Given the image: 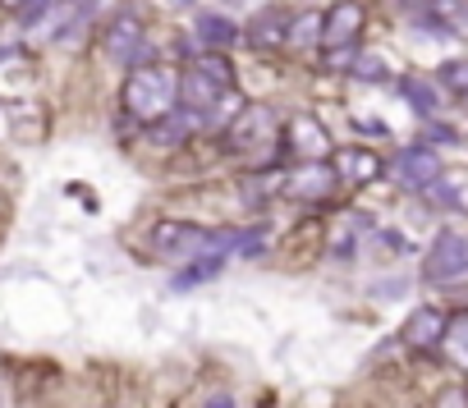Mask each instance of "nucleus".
<instances>
[{"instance_id":"nucleus-27","label":"nucleus","mask_w":468,"mask_h":408,"mask_svg":"<svg viewBox=\"0 0 468 408\" xmlns=\"http://www.w3.org/2000/svg\"><path fill=\"white\" fill-rule=\"evenodd\" d=\"M24 5H28V0H0V10H10V15H19Z\"/></svg>"},{"instance_id":"nucleus-5","label":"nucleus","mask_w":468,"mask_h":408,"mask_svg":"<svg viewBox=\"0 0 468 408\" xmlns=\"http://www.w3.org/2000/svg\"><path fill=\"white\" fill-rule=\"evenodd\" d=\"M225 138L234 152H253V147H267L276 138V115L267 106H244L239 115H234L225 124Z\"/></svg>"},{"instance_id":"nucleus-4","label":"nucleus","mask_w":468,"mask_h":408,"mask_svg":"<svg viewBox=\"0 0 468 408\" xmlns=\"http://www.w3.org/2000/svg\"><path fill=\"white\" fill-rule=\"evenodd\" d=\"M101 51H106V60H115V65H124V69L143 65V60L152 56L143 19H138L133 10H120V15L101 28Z\"/></svg>"},{"instance_id":"nucleus-1","label":"nucleus","mask_w":468,"mask_h":408,"mask_svg":"<svg viewBox=\"0 0 468 408\" xmlns=\"http://www.w3.org/2000/svg\"><path fill=\"white\" fill-rule=\"evenodd\" d=\"M120 101L138 124H156L161 115H170L179 106V74L165 69V65H152V60L133 65L124 88H120Z\"/></svg>"},{"instance_id":"nucleus-24","label":"nucleus","mask_w":468,"mask_h":408,"mask_svg":"<svg viewBox=\"0 0 468 408\" xmlns=\"http://www.w3.org/2000/svg\"><path fill=\"white\" fill-rule=\"evenodd\" d=\"M436 408H468V399H463V390H445Z\"/></svg>"},{"instance_id":"nucleus-26","label":"nucleus","mask_w":468,"mask_h":408,"mask_svg":"<svg viewBox=\"0 0 468 408\" xmlns=\"http://www.w3.org/2000/svg\"><path fill=\"white\" fill-rule=\"evenodd\" d=\"M161 5H165V10H193L197 0H161Z\"/></svg>"},{"instance_id":"nucleus-2","label":"nucleus","mask_w":468,"mask_h":408,"mask_svg":"<svg viewBox=\"0 0 468 408\" xmlns=\"http://www.w3.org/2000/svg\"><path fill=\"white\" fill-rule=\"evenodd\" d=\"M147 248H152L156 257H165V262H193V257L234 248V235H229V230L197 225V221H156V225L147 230Z\"/></svg>"},{"instance_id":"nucleus-15","label":"nucleus","mask_w":468,"mask_h":408,"mask_svg":"<svg viewBox=\"0 0 468 408\" xmlns=\"http://www.w3.org/2000/svg\"><path fill=\"white\" fill-rule=\"evenodd\" d=\"M399 97H404L422 120L441 115V106H445V101H441V88H436V83H427V78H418V74H404V78H399Z\"/></svg>"},{"instance_id":"nucleus-8","label":"nucleus","mask_w":468,"mask_h":408,"mask_svg":"<svg viewBox=\"0 0 468 408\" xmlns=\"http://www.w3.org/2000/svg\"><path fill=\"white\" fill-rule=\"evenodd\" d=\"M335 179H340V174H335L331 161H308V165L290 170V174L281 179V188H285L290 197H299V202H322V197H331Z\"/></svg>"},{"instance_id":"nucleus-25","label":"nucleus","mask_w":468,"mask_h":408,"mask_svg":"<svg viewBox=\"0 0 468 408\" xmlns=\"http://www.w3.org/2000/svg\"><path fill=\"white\" fill-rule=\"evenodd\" d=\"M354 124H358V129H367V133H386V124H381V120H354Z\"/></svg>"},{"instance_id":"nucleus-19","label":"nucleus","mask_w":468,"mask_h":408,"mask_svg":"<svg viewBox=\"0 0 468 408\" xmlns=\"http://www.w3.org/2000/svg\"><path fill=\"white\" fill-rule=\"evenodd\" d=\"M349 74H354L358 83H390V65H386V56H377V51H367V56H354Z\"/></svg>"},{"instance_id":"nucleus-9","label":"nucleus","mask_w":468,"mask_h":408,"mask_svg":"<svg viewBox=\"0 0 468 408\" xmlns=\"http://www.w3.org/2000/svg\"><path fill=\"white\" fill-rule=\"evenodd\" d=\"M285 142H290V152L299 161H331V133L313 115H294L285 124Z\"/></svg>"},{"instance_id":"nucleus-20","label":"nucleus","mask_w":468,"mask_h":408,"mask_svg":"<svg viewBox=\"0 0 468 408\" xmlns=\"http://www.w3.org/2000/svg\"><path fill=\"white\" fill-rule=\"evenodd\" d=\"M436 83H441L450 97H468V56L445 60V65H441V74H436Z\"/></svg>"},{"instance_id":"nucleus-10","label":"nucleus","mask_w":468,"mask_h":408,"mask_svg":"<svg viewBox=\"0 0 468 408\" xmlns=\"http://www.w3.org/2000/svg\"><path fill=\"white\" fill-rule=\"evenodd\" d=\"M220 92H225V83H216L211 74H202L197 65H188L184 74H179V106L184 110H193L202 124H207V110L220 101Z\"/></svg>"},{"instance_id":"nucleus-16","label":"nucleus","mask_w":468,"mask_h":408,"mask_svg":"<svg viewBox=\"0 0 468 408\" xmlns=\"http://www.w3.org/2000/svg\"><path fill=\"white\" fill-rule=\"evenodd\" d=\"M225 267V253H207V257H193V262H184L179 271H175V280H170V289L175 294H184V289H197V285H207L216 271Z\"/></svg>"},{"instance_id":"nucleus-29","label":"nucleus","mask_w":468,"mask_h":408,"mask_svg":"<svg viewBox=\"0 0 468 408\" xmlns=\"http://www.w3.org/2000/svg\"><path fill=\"white\" fill-rule=\"evenodd\" d=\"M463 101H468V97H463Z\"/></svg>"},{"instance_id":"nucleus-14","label":"nucleus","mask_w":468,"mask_h":408,"mask_svg":"<svg viewBox=\"0 0 468 408\" xmlns=\"http://www.w3.org/2000/svg\"><path fill=\"white\" fill-rule=\"evenodd\" d=\"M441 335H445V317H441L436 308L409 312V321H404V330H399V340H404L409 349H441Z\"/></svg>"},{"instance_id":"nucleus-22","label":"nucleus","mask_w":468,"mask_h":408,"mask_svg":"<svg viewBox=\"0 0 468 408\" xmlns=\"http://www.w3.org/2000/svg\"><path fill=\"white\" fill-rule=\"evenodd\" d=\"M422 133H427V142L431 147H450V142H459V133L441 120V115H431V120H422Z\"/></svg>"},{"instance_id":"nucleus-13","label":"nucleus","mask_w":468,"mask_h":408,"mask_svg":"<svg viewBox=\"0 0 468 408\" xmlns=\"http://www.w3.org/2000/svg\"><path fill=\"white\" fill-rule=\"evenodd\" d=\"M244 37H249V47H258V51H276V47L290 42V15H285V10H262V15L249 19Z\"/></svg>"},{"instance_id":"nucleus-7","label":"nucleus","mask_w":468,"mask_h":408,"mask_svg":"<svg viewBox=\"0 0 468 408\" xmlns=\"http://www.w3.org/2000/svg\"><path fill=\"white\" fill-rule=\"evenodd\" d=\"M363 5L358 0H335L331 10H322V51L326 47H358L363 33Z\"/></svg>"},{"instance_id":"nucleus-11","label":"nucleus","mask_w":468,"mask_h":408,"mask_svg":"<svg viewBox=\"0 0 468 408\" xmlns=\"http://www.w3.org/2000/svg\"><path fill=\"white\" fill-rule=\"evenodd\" d=\"M331 165L349 183H372V179L386 174V161L377 152H367V147H331Z\"/></svg>"},{"instance_id":"nucleus-6","label":"nucleus","mask_w":468,"mask_h":408,"mask_svg":"<svg viewBox=\"0 0 468 408\" xmlns=\"http://www.w3.org/2000/svg\"><path fill=\"white\" fill-rule=\"evenodd\" d=\"M436 174H441V156L431 152V142H413V147H404L390 161V179L404 183V188H413V193H422Z\"/></svg>"},{"instance_id":"nucleus-23","label":"nucleus","mask_w":468,"mask_h":408,"mask_svg":"<svg viewBox=\"0 0 468 408\" xmlns=\"http://www.w3.org/2000/svg\"><path fill=\"white\" fill-rule=\"evenodd\" d=\"M202 408H239V399H234L229 390H211V394L202 399Z\"/></svg>"},{"instance_id":"nucleus-12","label":"nucleus","mask_w":468,"mask_h":408,"mask_svg":"<svg viewBox=\"0 0 468 408\" xmlns=\"http://www.w3.org/2000/svg\"><path fill=\"white\" fill-rule=\"evenodd\" d=\"M239 37H244V28L234 24L229 15H220V10H207V15L193 19V42H197L202 51H229Z\"/></svg>"},{"instance_id":"nucleus-18","label":"nucleus","mask_w":468,"mask_h":408,"mask_svg":"<svg viewBox=\"0 0 468 408\" xmlns=\"http://www.w3.org/2000/svg\"><path fill=\"white\" fill-rule=\"evenodd\" d=\"M441 349L450 353V362H459V367L468 371V312H459V317H450V321H445Z\"/></svg>"},{"instance_id":"nucleus-21","label":"nucleus","mask_w":468,"mask_h":408,"mask_svg":"<svg viewBox=\"0 0 468 408\" xmlns=\"http://www.w3.org/2000/svg\"><path fill=\"white\" fill-rule=\"evenodd\" d=\"M354 56H358V47H326V51H322V69H335V74H349V65H354Z\"/></svg>"},{"instance_id":"nucleus-28","label":"nucleus","mask_w":468,"mask_h":408,"mask_svg":"<svg viewBox=\"0 0 468 408\" xmlns=\"http://www.w3.org/2000/svg\"><path fill=\"white\" fill-rule=\"evenodd\" d=\"M0 56H5V37H0Z\"/></svg>"},{"instance_id":"nucleus-3","label":"nucleus","mask_w":468,"mask_h":408,"mask_svg":"<svg viewBox=\"0 0 468 408\" xmlns=\"http://www.w3.org/2000/svg\"><path fill=\"white\" fill-rule=\"evenodd\" d=\"M418 276H422V285H436V289L468 280V235H463V230H441V235L427 244Z\"/></svg>"},{"instance_id":"nucleus-17","label":"nucleus","mask_w":468,"mask_h":408,"mask_svg":"<svg viewBox=\"0 0 468 408\" xmlns=\"http://www.w3.org/2000/svg\"><path fill=\"white\" fill-rule=\"evenodd\" d=\"M285 47H294V51H317V47H322V10L294 15V19H290V42H285Z\"/></svg>"}]
</instances>
